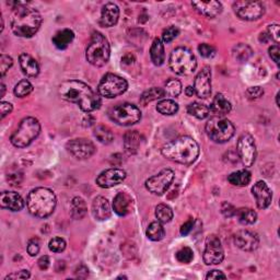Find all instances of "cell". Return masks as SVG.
Masks as SVG:
<instances>
[{
  "label": "cell",
  "instance_id": "obj_42",
  "mask_svg": "<svg viewBox=\"0 0 280 280\" xmlns=\"http://www.w3.org/2000/svg\"><path fill=\"white\" fill-rule=\"evenodd\" d=\"M175 256H177V260L180 263L188 264V263H191L193 261L194 252L190 248H183V249H181L180 251L177 252V254H175Z\"/></svg>",
  "mask_w": 280,
  "mask_h": 280
},
{
  "label": "cell",
  "instance_id": "obj_4",
  "mask_svg": "<svg viewBox=\"0 0 280 280\" xmlns=\"http://www.w3.org/2000/svg\"><path fill=\"white\" fill-rule=\"evenodd\" d=\"M56 205H57V198H56V195L50 188H34L27 195V210L37 218H47V217H50L54 213Z\"/></svg>",
  "mask_w": 280,
  "mask_h": 280
},
{
  "label": "cell",
  "instance_id": "obj_3",
  "mask_svg": "<svg viewBox=\"0 0 280 280\" xmlns=\"http://www.w3.org/2000/svg\"><path fill=\"white\" fill-rule=\"evenodd\" d=\"M164 158L180 164H193L199 156V146L188 136L180 137L167 143L161 149Z\"/></svg>",
  "mask_w": 280,
  "mask_h": 280
},
{
  "label": "cell",
  "instance_id": "obj_23",
  "mask_svg": "<svg viewBox=\"0 0 280 280\" xmlns=\"http://www.w3.org/2000/svg\"><path fill=\"white\" fill-rule=\"evenodd\" d=\"M92 215L95 220H108L112 215V209L109 200L103 196H97L92 202Z\"/></svg>",
  "mask_w": 280,
  "mask_h": 280
},
{
  "label": "cell",
  "instance_id": "obj_44",
  "mask_svg": "<svg viewBox=\"0 0 280 280\" xmlns=\"http://www.w3.org/2000/svg\"><path fill=\"white\" fill-rule=\"evenodd\" d=\"M179 34H180V30H179V27L177 26H170V27H167V29H165L162 33V41L164 42V43H171V42L173 40L177 39L179 37Z\"/></svg>",
  "mask_w": 280,
  "mask_h": 280
},
{
  "label": "cell",
  "instance_id": "obj_26",
  "mask_svg": "<svg viewBox=\"0 0 280 280\" xmlns=\"http://www.w3.org/2000/svg\"><path fill=\"white\" fill-rule=\"evenodd\" d=\"M231 110H232V105L226 99L225 95L218 93L214 97L210 111L215 113L217 116H223L229 114Z\"/></svg>",
  "mask_w": 280,
  "mask_h": 280
},
{
  "label": "cell",
  "instance_id": "obj_8",
  "mask_svg": "<svg viewBox=\"0 0 280 280\" xmlns=\"http://www.w3.org/2000/svg\"><path fill=\"white\" fill-rule=\"evenodd\" d=\"M207 136L217 144H225L234 136L235 127L223 116H214L205 126Z\"/></svg>",
  "mask_w": 280,
  "mask_h": 280
},
{
  "label": "cell",
  "instance_id": "obj_49",
  "mask_svg": "<svg viewBox=\"0 0 280 280\" xmlns=\"http://www.w3.org/2000/svg\"><path fill=\"white\" fill-rule=\"evenodd\" d=\"M247 94L249 96V99L251 100L260 99V97H262L264 94V89L261 87H251L248 89Z\"/></svg>",
  "mask_w": 280,
  "mask_h": 280
},
{
  "label": "cell",
  "instance_id": "obj_56",
  "mask_svg": "<svg viewBox=\"0 0 280 280\" xmlns=\"http://www.w3.org/2000/svg\"><path fill=\"white\" fill-rule=\"evenodd\" d=\"M219 278H227V276L223 274V272L221 270H212L209 271L207 276H206V279H219Z\"/></svg>",
  "mask_w": 280,
  "mask_h": 280
},
{
  "label": "cell",
  "instance_id": "obj_51",
  "mask_svg": "<svg viewBox=\"0 0 280 280\" xmlns=\"http://www.w3.org/2000/svg\"><path fill=\"white\" fill-rule=\"evenodd\" d=\"M12 110H13V107H12L11 103L5 102V101H3L2 103H0V114H2L3 120L7 115H9L11 113Z\"/></svg>",
  "mask_w": 280,
  "mask_h": 280
},
{
  "label": "cell",
  "instance_id": "obj_39",
  "mask_svg": "<svg viewBox=\"0 0 280 280\" xmlns=\"http://www.w3.org/2000/svg\"><path fill=\"white\" fill-rule=\"evenodd\" d=\"M156 217L161 223H167L173 219V210L167 205L160 204L156 207Z\"/></svg>",
  "mask_w": 280,
  "mask_h": 280
},
{
  "label": "cell",
  "instance_id": "obj_35",
  "mask_svg": "<svg viewBox=\"0 0 280 280\" xmlns=\"http://www.w3.org/2000/svg\"><path fill=\"white\" fill-rule=\"evenodd\" d=\"M93 134H94V137L97 139V142L103 145H110L114 140L113 132H112V130L109 127H107V126H103V125L96 126L94 128Z\"/></svg>",
  "mask_w": 280,
  "mask_h": 280
},
{
  "label": "cell",
  "instance_id": "obj_36",
  "mask_svg": "<svg viewBox=\"0 0 280 280\" xmlns=\"http://www.w3.org/2000/svg\"><path fill=\"white\" fill-rule=\"evenodd\" d=\"M164 95H165V91L163 89L153 87L149 90L145 91V92L142 94V96H140V103L143 105H146L152 101L162 99Z\"/></svg>",
  "mask_w": 280,
  "mask_h": 280
},
{
  "label": "cell",
  "instance_id": "obj_17",
  "mask_svg": "<svg viewBox=\"0 0 280 280\" xmlns=\"http://www.w3.org/2000/svg\"><path fill=\"white\" fill-rule=\"evenodd\" d=\"M234 244L242 251L253 252L260 245V239L250 230H240L234 234Z\"/></svg>",
  "mask_w": 280,
  "mask_h": 280
},
{
  "label": "cell",
  "instance_id": "obj_41",
  "mask_svg": "<svg viewBox=\"0 0 280 280\" xmlns=\"http://www.w3.org/2000/svg\"><path fill=\"white\" fill-rule=\"evenodd\" d=\"M165 94L170 95L172 97H177L181 94L182 92V83L181 81L177 80V79H170L167 80L165 83Z\"/></svg>",
  "mask_w": 280,
  "mask_h": 280
},
{
  "label": "cell",
  "instance_id": "obj_33",
  "mask_svg": "<svg viewBox=\"0 0 280 280\" xmlns=\"http://www.w3.org/2000/svg\"><path fill=\"white\" fill-rule=\"evenodd\" d=\"M187 112L188 114L198 118V120H205V118H207L210 115V109L207 105L198 102H194L188 105Z\"/></svg>",
  "mask_w": 280,
  "mask_h": 280
},
{
  "label": "cell",
  "instance_id": "obj_40",
  "mask_svg": "<svg viewBox=\"0 0 280 280\" xmlns=\"http://www.w3.org/2000/svg\"><path fill=\"white\" fill-rule=\"evenodd\" d=\"M32 91H33L32 83L29 80L23 79L17 83L15 87V90H13V92H15L16 96H18V97H24V96L29 95Z\"/></svg>",
  "mask_w": 280,
  "mask_h": 280
},
{
  "label": "cell",
  "instance_id": "obj_13",
  "mask_svg": "<svg viewBox=\"0 0 280 280\" xmlns=\"http://www.w3.org/2000/svg\"><path fill=\"white\" fill-rule=\"evenodd\" d=\"M236 151L242 164L250 167L254 164L256 159V146L254 138L250 134H243L237 140Z\"/></svg>",
  "mask_w": 280,
  "mask_h": 280
},
{
  "label": "cell",
  "instance_id": "obj_34",
  "mask_svg": "<svg viewBox=\"0 0 280 280\" xmlns=\"http://www.w3.org/2000/svg\"><path fill=\"white\" fill-rule=\"evenodd\" d=\"M235 216L242 225H253L257 220V214L251 208H240L236 209Z\"/></svg>",
  "mask_w": 280,
  "mask_h": 280
},
{
  "label": "cell",
  "instance_id": "obj_38",
  "mask_svg": "<svg viewBox=\"0 0 280 280\" xmlns=\"http://www.w3.org/2000/svg\"><path fill=\"white\" fill-rule=\"evenodd\" d=\"M252 54H253V51H252V48L247 45V44H237L236 46L233 47L232 50V55L234 59H236L237 61L240 62H243V61H247Z\"/></svg>",
  "mask_w": 280,
  "mask_h": 280
},
{
  "label": "cell",
  "instance_id": "obj_5",
  "mask_svg": "<svg viewBox=\"0 0 280 280\" xmlns=\"http://www.w3.org/2000/svg\"><path fill=\"white\" fill-rule=\"evenodd\" d=\"M111 46L108 39L100 32H94L86 51V58L94 67L104 66L110 59Z\"/></svg>",
  "mask_w": 280,
  "mask_h": 280
},
{
  "label": "cell",
  "instance_id": "obj_15",
  "mask_svg": "<svg viewBox=\"0 0 280 280\" xmlns=\"http://www.w3.org/2000/svg\"><path fill=\"white\" fill-rule=\"evenodd\" d=\"M225 258V252L218 236L210 235L206 240L204 262L206 265H219Z\"/></svg>",
  "mask_w": 280,
  "mask_h": 280
},
{
  "label": "cell",
  "instance_id": "obj_32",
  "mask_svg": "<svg viewBox=\"0 0 280 280\" xmlns=\"http://www.w3.org/2000/svg\"><path fill=\"white\" fill-rule=\"evenodd\" d=\"M87 204L81 197H75L70 204V213L73 218L76 220H80L87 214Z\"/></svg>",
  "mask_w": 280,
  "mask_h": 280
},
{
  "label": "cell",
  "instance_id": "obj_16",
  "mask_svg": "<svg viewBox=\"0 0 280 280\" xmlns=\"http://www.w3.org/2000/svg\"><path fill=\"white\" fill-rule=\"evenodd\" d=\"M195 94L200 99H207L212 94V69L204 67L195 77L194 80Z\"/></svg>",
  "mask_w": 280,
  "mask_h": 280
},
{
  "label": "cell",
  "instance_id": "obj_45",
  "mask_svg": "<svg viewBox=\"0 0 280 280\" xmlns=\"http://www.w3.org/2000/svg\"><path fill=\"white\" fill-rule=\"evenodd\" d=\"M13 65V59L8 55L3 54L2 57H0V73H2V77H4L7 72L12 67Z\"/></svg>",
  "mask_w": 280,
  "mask_h": 280
},
{
  "label": "cell",
  "instance_id": "obj_59",
  "mask_svg": "<svg viewBox=\"0 0 280 280\" xmlns=\"http://www.w3.org/2000/svg\"><path fill=\"white\" fill-rule=\"evenodd\" d=\"M278 97H279V93H277V95H276V104H277V107H279V101H278Z\"/></svg>",
  "mask_w": 280,
  "mask_h": 280
},
{
  "label": "cell",
  "instance_id": "obj_11",
  "mask_svg": "<svg viewBox=\"0 0 280 280\" xmlns=\"http://www.w3.org/2000/svg\"><path fill=\"white\" fill-rule=\"evenodd\" d=\"M175 174L171 169H164L146 181V188L153 195L161 196L169 190Z\"/></svg>",
  "mask_w": 280,
  "mask_h": 280
},
{
  "label": "cell",
  "instance_id": "obj_29",
  "mask_svg": "<svg viewBox=\"0 0 280 280\" xmlns=\"http://www.w3.org/2000/svg\"><path fill=\"white\" fill-rule=\"evenodd\" d=\"M150 57L151 61L156 66H161L165 61V53H164V45L163 42L160 39H155L153 43L150 47Z\"/></svg>",
  "mask_w": 280,
  "mask_h": 280
},
{
  "label": "cell",
  "instance_id": "obj_6",
  "mask_svg": "<svg viewBox=\"0 0 280 280\" xmlns=\"http://www.w3.org/2000/svg\"><path fill=\"white\" fill-rule=\"evenodd\" d=\"M41 132V125L37 118L25 117L21 121L19 127L13 132L10 142L17 148H25L30 146Z\"/></svg>",
  "mask_w": 280,
  "mask_h": 280
},
{
  "label": "cell",
  "instance_id": "obj_52",
  "mask_svg": "<svg viewBox=\"0 0 280 280\" xmlns=\"http://www.w3.org/2000/svg\"><path fill=\"white\" fill-rule=\"evenodd\" d=\"M30 278V272L29 270H20V271H17V272H13V274H10L6 277V280L7 279H27Z\"/></svg>",
  "mask_w": 280,
  "mask_h": 280
},
{
  "label": "cell",
  "instance_id": "obj_57",
  "mask_svg": "<svg viewBox=\"0 0 280 280\" xmlns=\"http://www.w3.org/2000/svg\"><path fill=\"white\" fill-rule=\"evenodd\" d=\"M185 94H186L187 96H193V95L195 94V90H194V88L191 87V86H188V87L185 89Z\"/></svg>",
  "mask_w": 280,
  "mask_h": 280
},
{
  "label": "cell",
  "instance_id": "obj_55",
  "mask_svg": "<svg viewBox=\"0 0 280 280\" xmlns=\"http://www.w3.org/2000/svg\"><path fill=\"white\" fill-rule=\"evenodd\" d=\"M50 257H48L47 255H44V256H42L38 264H39V267L42 269V270H46L48 267H50Z\"/></svg>",
  "mask_w": 280,
  "mask_h": 280
},
{
  "label": "cell",
  "instance_id": "obj_27",
  "mask_svg": "<svg viewBox=\"0 0 280 280\" xmlns=\"http://www.w3.org/2000/svg\"><path fill=\"white\" fill-rule=\"evenodd\" d=\"M140 144H142V135L138 131H127L124 137V148L129 155H135L138 152Z\"/></svg>",
  "mask_w": 280,
  "mask_h": 280
},
{
  "label": "cell",
  "instance_id": "obj_58",
  "mask_svg": "<svg viewBox=\"0 0 280 280\" xmlns=\"http://www.w3.org/2000/svg\"><path fill=\"white\" fill-rule=\"evenodd\" d=\"M5 92H6V86L4 85V83H2V94H0V97L5 96Z\"/></svg>",
  "mask_w": 280,
  "mask_h": 280
},
{
  "label": "cell",
  "instance_id": "obj_1",
  "mask_svg": "<svg viewBox=\"0 0 280 280\" xmlns=\"http://www.w3.org/2000/svg\"><path fill=\"white\" fill-rule=\"evenodd\" d=\"M61 99L78 105L83 112H93L101 107L100 94L95 93L87 83L79 80H69L59 86Z\"/></svg>",
  "mask_w": 280,
  "mask_h": 280
},
{
  "label": "cell",
  "instance_id": "obj_30",
  "mask_svg": "<svg viewBox=\"0 0 280 280\" xmlns=\"http://www.w3.org/2000/svg\"><path fill=\"white\" fill-rule=\"evenodd\" d=\"M252 180V174L249 170H240L231 173L228 177V181L230 184H232L233 186H247L250 184V182Z\"/></svg>",
  "mask_w": 280,
  "mask_h": 280
},
{
  "label": "cell",
  "instance_id": "obj_48",
  "mask_svg": "<svg viewBox=\"0 0 280 280\" xmlns=\"http://www.w3.org/2000/svg\"><path fill=\"white\" fill-rule=\"evenodd\" d=\"M267 37L269 40L275 41L276 43H279L280 40V31H279V25L278 24H270L267 29Z\"/></svg>",
  "mask_w": 280,
  "mask_h": 280
},
{
  "label": "cell",
  "instance_id": "obj_20",
  "mask_svg": "<svg viewBox=\"0 0 280 280\" xmlns=\"http://www.w3.org/2000/svg\"><path fill=\"white\" fill-rule=\"evenodd\" d=\"M0 205L10 212H20L24 207V200L16 192H3L0 195Z\"/></svg>",
  "mask_w": 280,
  "mask_h": 280
},
{
  "label": "cell",
  "instance_id": "obj_37",
  "mask_svg": "<svg viewBox=\"0 0 280 280\" xmlns=\"http://www.w3.org/2000/svg\"><path fill=\"white\" fill-rule=\"evenodd\" d=\"M157 111L162 115H174L178 113L179 104L173 100H162L158 103Z\"/></svg>",
  "mask_w": 280,
  "mask_h": 280
},
{
  "label": "cell",
  "instance_id": "obj_7",
  "mask_svg": "<svg viewBox=\"0 0 280 280\" xmlns=\"http://www.w3.org/2000/svg\"><path fill=\"white\" fill-rule=\"evenodd\" d=\"M169 65L173 73L180 76L193 74L197 67L195 55L186 47H178L171 53Z\"/></svg>",
  "mask_w": 280,
  "mask_h": 280
},
{
  "label": "cell",
  "instance_id": "obj_25",
  "mask_svg": "<svg viewBox=\"0 0 280 280\" xmlns=\"http://www.w3.org/2000/svg\"><path fill=\"white\" fill-rule=\"evenodd\" d=\"M19 62L24 75H26L27 77H32V78L39 76L40 66L38 64V61L35 60L31 55L22 53L19 57Z\"/></svg>",
  "mask_w": 280,
  "mask_h": 280
},
{
  "label": "cell",
  "instance_id": "obj_2",
  "mask_svg": "<svg viewBox=\"0 0 280 280\" xmlns=\"http://www.w3.org/2000/svg\"><path fill=\"white\" fill-rule=\"evenodd\" d=\"M13 11L10 18L12 32L20 38H32L38 33L42 24L40 12L27 7L24 3H13Z\"/></svg>",
  "mask_w": 280,
  "mask_h": 280
},
{
  "label": "cell",
  "instance_id": "obj_22",
  "mask_svg": "<svg viewBox=\"0 0 280 280\" xmlns=\"http://www.w3.org/2000/svg\"><path fill=\"white\" fill-rule=\"evenodd\" d=\"M120 19V8L113 3H109L103 6L101 11L100 23L104 27L114 26Z\"/></svg>",
  "mask_w": 280,
  "mask_h": 280
},
{
  "label": "cell",
  "instance_id": "obj_54",
  "mask_svg": "<svg viewBox=\"0 0 280 280\" xmlns=\"http://www.w3.org/2000/svg\"><path fill=\"white\" fill-rule=\"evenodd\" d=\"M193 227H194V219L187 220L181 228V234L184 235V236L187 235L193 230Z\"/></svg>",
  "mask_w": 280,
  "mask_h": 280
},
{
  "label": "cell",
  "instance_id": "obj_31",
  "mask_svg": "<svg viewBox=\"0 0 280 280\" xmlns=\"http://www.w3.org/2000/svg\"><path fill=\"white\" fill-rule=\"evenodd\" d=\"M146 235L149 240L155 241V242L162 240L164 237V235H165V231H164L162 223H161L160 221L151 222L149 225V227L147 228Z\"/></svg>",
  "mask_w": 280,
  "mask_h": 280
},
{
  "label": "cell",
  "instance_id": "obj_46",
  "mask_svg": "<svg viewBox=\"0 0 280 280\" xmlns=\"http://www.w3.org/2000/svg\"><path fill=\"white\" fill-rule=\"evenodd\" d=\"M40 249H41V243L38 237H33V239H31L29 243H27L26 250L30 256H37L39 254Z\"/></svg>",
  "mask_w": 280,
  "mask_h": 280
},
{
  "label": "cell",
  "instance_id": "obj_12",
  "mask_svg": "<svg viewBox=\"0 0 280 280\" xmlns=\"http://www.w3.org/2000/svg\"><path fill=\"white\" fill-rule=\"evenodd\" d=\"M235 15L245 21H255L262 18L265 13V7L261 2H237L233 5Z\"/></svg>",
  "mask_w": 280,
  "mask_h": 280
},
{
  "label": "cell",
  "instance_id": "obj_47",
  "mask_svg": "<svg viewBox=\"0 0 280 280\" xmlns=\"http://www.w3.org/2000/svg\"><path fill=\"white\" fill-rule=\"evenodd\" d=\"M198 52L204 58H213L214 56L216 55L215 48L212 45L206 44V43L200 44L198 46Z\"/></svg>",
  "mask_w": 280,
  "mask_h": 280
},
{
  "label": "cell",
  "instance_id": "obj_14",
  "mask_svg": "<svg viewBox=\"0 0 280 280\" xmlns=\"http://www.w3.org/2000/svg\"><path fill=\"white\" fill-rule=\"evenodd\" d=\"M67 151L78 160H86L92 157L95 152L93 143L86 138L72 139L66 144Z\"/></svg>",
  "mask_w": 280,
  "mask_h": 280
},
{
  "label": "cell",
  "instance_id": "obj_19",
  "mask_svg": "<svg viewBox=\"0 0 280 280\" xmlns=\"http://www.w3.org/2000/svg\"><path fill=\"white\" fill-rule=\"evenodd\" d=\"M252 194L256 199V205L260 209L268 208L272 200V193L268 185L263 181H258L252 187Z\"/></svg>",
  "mask_w": 280,
  "mask_h": 280
},
{
  "label": "cell",
  "instance_id": "obj_10",
  "mask_svg": "<svg viewBox=\"0 0 280 280\" xmlns=\"http://www.w3.org/2000/svg\"><path fill=\"white\" fill-rule=\"evenodd\" d=\"M110 116L117 125L131 126L142 120V112L134 104L123 103L112 110Z\"/></svg>",
  "mask_w": 280,
  "mask_h": 280
},
{
  "label": "cell",
  "instance_id": "obj_18",
  "mask_svg": "<svg viewBox=\"0 0 280 280\" xmlns=\"http://www.w3.org/2000/svg\"><path fill=\"white\" fill-rule=\"evenodd\" d=\"M126 179V172L122 169H109L96 178V184L102 188L114 187Z\"/></svg>",
  "mask_w": 280,
  "mask_h": 280
},
{
  "label": "cell",
  "instance_id": "obj_43",
  "mask_svg": "<svg viewBox=\"0 0 280 280\" xmlns=\"http://www.w3.org/2000/svg\"><path fill=\"white\" fill-rule=\"evenodd\" d=\"M48 248H50V250L54 252V253H61V252H64L66 249V241L59 236L53 237L50 243H48Z\"/></svg>",
  "mask_w": 280,
  "mask_h": 280
},
{
  "label": "cell",
  "instance_id": "obj_28",
  "mask_svg": "<svg viewBox=\"0 0 280 280\" xmlns=\"http://www.w3.org/2000/svg\"><path fill=\"white\" fill-rule=\"evenodd\" d=\"M75 39V33L70 29H64L58 31L54 35L53 44L58 48V50H66V48L72 44Z\"/></svg>",
  "mask_w": 280,
  "mask_h": 280
},
{
  "label": "cell",
  "instance_id": "obj_24",
  "mask_svg": "<svg viewBox=\"0 0 280 280\" xmlns=\"http://www.w3.org/2000/svg\"><path fill=\"white\" fill-rule=\"evenodd\" d=\"M113 210L121 217L130 214L132 212V199L130 196L125 192L118 193L113 200Z\"/></svg>",
  "mask_w": 280,
  "mask_h": 280
},
{
  "label": "cell",
  "instance_id": "obj_53",
  "mask_svg": "<svg viewBox=\"0 0 280 280\" xmlns=\"http://www.w3.org/2000/svg\"><path fill=\"white\" fill-rule=\"evenodd\" d=\"M268 52H269L270 58L275 61V64L277 66H279V53H280L279 46L278 45H272L271 47H269Z\"/></svg>",
  "mask_w": 280,
  "mask_h": 280
},
{
  "label": "cell",
  "instance_id": "obj_9",
  "mask_svg": "<svg viewBox=\"0 0 280 280\" xmlns=\"http://www.w3.org/2000/svg\"><path fill=\"white\" fill-rule=\"evenodd\" d=\"M127 89L128 83L122 77L114 74H107L99 83L97 93L107 99H114L125 93Z\"/></svg>",
  "mask_w": 280,
  "mask_h": 280
},
{
  "label": "cell",
  "instance_id": "obj_50",
  "mask_svg": "<svg viewBox=\"0 0 280 280\" xmlns=\"http://www.w3.org/2000/svg\"><path fill=\"white\" fill-rule=\"evenodd\" d=\"M221 212L223 214V216L225 217H228V218H231V217H233L235 216V212H236V209L231 205L229 204V202H223L222 204V207H221Z\"/></svg>",
  "mask_w": 280,
  "mask_h": 280
},
{
  "label": "cell",
  "instance_id": "obj_21",
  "mask_svg": "<svg viewBox=\"0 0 280 280\" xmlns=\"http://www.w3.org/2000/svg\"><path fill=\"white\" fill-rule=\"evenodd\" d=\"M192 6L200 15L207 18H216L222 12V5L219 2H193Z\"/></svg>",
  "mask_w": 280,
  "mask_h": 280
}]
</instances>
